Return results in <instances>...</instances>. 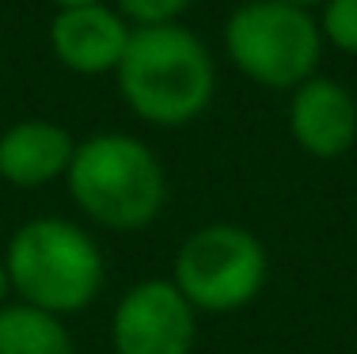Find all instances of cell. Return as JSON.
Returning <instances> with one entry per match:
<instances>
[{
    "instance_id": "7c38bea8",
    "label": "cell",
    "mask_w": 357,
    "mask_h": 354,
    "mask_svg": "<svg viewBox=\"0 0 357 354\" xmlns=\"http://www.w3.org/2000/svg\"><path fill=\"white\" fill-rule=\"evenodd\" d=\"M190 4L194 0H118V12L133 27H164V23H178V15Z\"/></svg>"
},
{
    "instance_id": "30bf717a",
    "label": "cell",
    "mask_w": 357,
    "mask_h": 354,
    "mask_svg": "<svg viewBox=\"0 0 357 354\" xmlns=\"http://www.w3.org/2000/svg\"><path fill=\"white\" fill-rule=\"evenodd\" d=\"M0 354H76L61 316L27 301L0 309Z\"/></svg>"
},
{
    "instance_id": "52a82bcc",
    "label": "cell",
    "mask_w": 357,
    "mask_h": 354,
    "mask_svg": "<svg viewBox=\"0 0 357 354\" xmlns=\"http://www.w3.org/2000/svg\"><path fill=\"white\" fill-rule=\"evenodd\" d=\"M133 27L118 8L88 4V8H61L57 20L50 23V50L54 57L73 73L99 77L114 73L130 46Z\"/></svg>"
},
{
    "instance_id": "5bb4252c",
    "label": "cell",
    "mask_w": 357,
    "mask_h": 354,
    "mask_svg": "<svg viewBox=\"0 0 357 354\" xmlns=\"http://www.w3.org/2000/svg\"><path fill=\"white\" fill-rule=\"evenodd\" d=\"M4 290H8V274H4V256H0V297H4Z\"/></svg>"
},
{
    "instance_id": "4fadbf2b",
    "label": "cell",
    "mask_w": 357,
    "mask_h": 354,
    "mask_svg": "<svg viewBox=\"0 0 357 354\" xmlns=\"http://www.w3.org/2000/svg\"><path fill=\"white\" fill-rule=\"evenodd\" d=\"M57 8H88V4H103V0H54Z\"/></svg>"
},
{
    "instance_id": "7a4b0ae2",
    "label": "cell",
    "mask_w": 357,
    "mask_h": 354,
    "mask_svg": "<svg viewBox=\"0 0 357 354\" xmlns=\"http://www.w3.org/2000/svg\"><path fill=\"white\" fill-rule=\"evenodd\" d=\"M65 179L76 206L114 233L152 225L167 195L156 153L130 133H91L80 141Z\"/></svg>"
},
{
    "instance_id": "9a60e30c",
    "label": "cell",
    "mask_w": 357,
    "mask_h": 354,
    "mask_svg": "<svg viewBox=\"0 0 357 354\" xmlns=\"http://www.w3.org/2000/svg\"><path fill=\"white\" fill-rule=\"evenodd\" d=\"M289 4H301V8H312V4H323V0H289Z\"/></svg>"
},
{
    "instance_id": "5b68a950",
    "label": "cell",
    "mask_w": 357,
    "mask_h": 354,
    "mask_svg": "<svg viewBox=\"0 0 357 354\" xmlns=\"http://www.w3.org/2000/svg\"><path fill=\"white\" fill-rule=\"evenodd\" d=\"M266 274L270 259L255 233L240 225H206L178 248L172 282L202 313H236L262 293Z\"/></svg>"
},
{
    "instance_id": "277c9868",
    "label": "cell",
    "mask_w": 357,
    "mask_h": 354,
    "mask_svg": "<svg viewBox=\"0 0 357 354\" xmlns=\"http://www.w3.org/2000/svg\"><path fill=\"white\" fill-rule=\"evenodd\" d=\"M232 65L262 88L293 91L316 77L323 31L308 8L289 0H248L225 23Z\"/></svg>"
},
{
    "instance_id": "8992f818",
    "label": "cell",
    "mask_w": 357,
    "mask_h": 354,
    "mask_svg": "<svg viewBox=\"0 0 357 354\" xmlns=\"http://www.w3.org/2000/svg\"><path fill=\"white\" fill-rule=\"evenodd\" d=\"M110 343L114 354H190L194 305L172 278H144L118 301Z\"/></svg>"
},
{
    "instance_id": "3957f363",
    "label": "cell",
    "mask_w": 357,
    "mask_h": 354,
    "mask_svg": "<svg viewBox=\"0 0 357 354\" xmlns=\"http://www.w3.org/2000/svg\"><path fill=\"white\" fill-rule=\"evenodd\" d=\"M4 274L27 305L65 316L91 305L103 290V256L80 225L65 217H35L8 240Z\"/></svg>"
},
{
    "instance_id": "9c48e42d",
    "label": "cell",
    "mask_w": 357,
    "mask_h": 354,
    "mask_svg": "<svg viewBox=\"0 0 357 354\" xmlns=\"http://www.w3.org/2000/svg\"><path fill=\"white\" fill-rule=\"evenodd\" d=\"M76 153V141L65 126L27 118L0 133V179L12 187H46L57 175L69 172Z\"/></svg>"
},
{
    "instance_id": "8fae6325",
    "label": "cell",
    "mask_w": 357,
    "mask_h": 354,
    "mask_svg": "<svg viewBox=\"0 0 357 354\" xmlns=\"http://www.w3.org/2000/svg\"><path fill=\"white\" fill-rule=\"evenodd\" d=\"M319 31L342 54H357V0H323Z\"/></svg>"
},
{
    "instance_id": "6da1fadb",
    "label": "cell",
    "mask_w": 357,
    "mask_h": 354,
    "mask_svg": "<svg viewBox=\"0 0 357 354\" xmlns=\"http://www.w3.org/2000/svg\"><path fill=\"white\" fill-rule=\"evenodd\" d=\"M114 73L130 111L152 126L194 122L217 91V69L206 42L178 23L133 27Z\"/></svg>"
},
{
    "instance_id": "ba28073f",
    "label": "cell",
    "mask_w": 357,
    "mask_h": 354,
    "mask_svg": "<svg viewBox=\"0 0 357 354\" xmlns=\"http://www.w3.org/2000/svg\"><path fill=\"white\" fill-rule=\"evenodd\" d=\"M289 133L312 156H342L357 141V99L338 80H304L289 99Z\"/></svg>"
}]
</instances>
